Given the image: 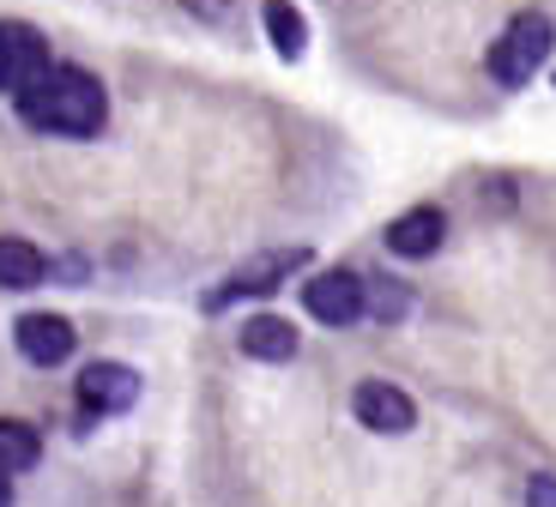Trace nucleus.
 Segmentation results:
<instances>
[{
	"mask_svg": "<svg viewBox=\"0 0 556 507\" xmlns=\"http://www.w3.org/2000/svg\"><path fill=\"white\" fill-rule=\"evenodd\" d=\"M13 103L30 127L61 134V139H91L103 127V115H110V97L85 67H37L13 91Z\"/></svg>",
	"mask_w": 556,
	"mask_h": 507,
	"instance_id": "nucleus-1",
	"label": "nucleus"
},
{
	"mask_svg": "<svg viewBox=\"0 0 556 507\" xmlns=\"http://www.w3.org/2000/svg\"><path fill=\"white\" fill-rule=\"evenodd\" d=\"M556 49V25L544 13H520L515 25L496 37V49H490V79L496 85H527L532 73L551 61Z\"/></svg>",
	"mask_w": 556,
	"mask_h": 507,
	"instance_id": "nucleus-2",
	"label": "nucleus"
},
{
	"mask_svg": "<svg viewBox=\"0 0 556 507\" xmlns=\"http://www.w3.org/2000/svg\"><path fill=\"white\" fill-rule=\"evenodd\" d=\"M303 308L320 327H351L363 315V278L357 272H320L303 284Z\"/></svg>",
	"mask_w": 556,
	"mask_h": 507,
	"instance_id": "nucleus-3",
	"label": "nucleus"
},
{
	"mask_svg": "<svg viewBox=\"0 0 556 507\" xmlns=\"http://www.w3.org/2000/svg\"><path fill=\"white\" fill-rule=\"evenodd\" d=\"M134 398H139V381L122 363H91V369L79 375V405L91 417H115V411H127Z\"/></svg>",
	"mask_w": 556,
	"mask_h": 507,
	"instance_id": "nucleus-4",
	"label": "nucleus"
},
{
	"mask_svg": "<svg viewBox=\"0 0 556 507\" xmlns=\"http://www.w3.org/2000/svg\"><path fill=\"white\" fill-rule=\"evenodd\" d=\"M37 67H49V49L30 25H13V18H0V91H18Z\"/></svg>",
	"mask_w": 556,
	"mask_h": 507,
	"instance_id": "nucleus-5",
	"label": "nucleus"
},
{
	"mask_svg": "<svg viewBox=\"0 0 556 507\" xmlns=\"http://www.w3.org/2000/svg\"><path fill=\"white\" fill-rule=\"evenodd\" d=\"M357 417L376 429V435H405V429L417 423V405L388 381H363L357 386Z\"/></svg>",
	"mask_w": 556,
	"mask_h": 507,
	"instance_id": "nucleus-6",
	"label": "nucleus"
},
{
	"mask_svg": "<svg viewBox=\"0 0 556 507\" xmlns=\"http://www.w3.org/2000/svg\"><path fill=\"white\" fill-rule=\"evenodd\" d=\"M13 344L25 351L30 363H42V369H55V363L73 357V327L61 315H25L13 327Z\"/></svg>",
	"mask_w": 556,
	"mask_h": 507,
	"instance_id": "nucleus-7",
	"label": "nucleus"
},
{
	"mask_svg": "<svg viewBox=\"0 0 556 507\" xmlns=\"http://www.w3.org/2000/svg\"><path fill=\"white\" fill-rule=\"evenodd\" d=\"M442 236H447L442 212L417 206V212H405V218L388 230V248H393V254H405V261H424V254H435V248H442Z\"/></svg>",
	"mask_w": 556,
	"mask_h": 507,
	"instance_id": "nucleus-8",
	"label": "nucleus"
},
{
	"mask_svg": "<svg viewBox=\"0 0 556 507\" xmlns=\"http://www.w3.org/2000/svg\"><path fill=\"white\" fill-rule=\"evenodd\" d=\"M308 254H296V248H285V254H266V261H254V266H242L237 278L224 290H212L206 296V308H224V302H237V296H254V290H273L278 284V272H291V266H303Z\"/></svg>",
	"mask_w": 556,
	"mask_h": 507,
	"instance_id": "nucleus-9",
	"label": "nucleus"
},
{
	"mask_svg": "<svg viewBox=\"0 0 556 507\" xmlns=\"http://www.w3.org/2000/svg\"><path fill=\"white\" fill-rule=\"evenodd\" d=\"M242 357H261V363H291L296 357V327L278 315H254L242 327Z\"/></svg>",
	"mask_w": 556,
	"mask_h": 507,
	"instance_id": "nucleus-10",
	"label": "nucleus"
},
{
	"mask_svg": "<svg viewBox=\"0 0 556 507\" xmlns=\"http://www.w3.org/2000/svg\"><path fill=\"white\" fill-rule=\"evenodd\" d=\"M42 284V254L18 236H0V290H30Z\"/></svg>",
	"mask_w": 556,
	"mask_h": 507,
	"instance_id": "nucleus-11",
	"label": "nucleus"
},
{
	"mask_svg": "<svg viewBox=\"0 0 556 507\" xmlns=\"http://www.w3.org/2000/svg\"><path fill=\"white\" fill-rule=\"evenodd\" d=\"M42 459V435L18 417H0V471H30Z\"/></svg>",
	"mask_w": 556,
	"mask_h": 507,
	"instance_id": "nucleus-12",
	"label": "nucleus"
},
{
	"mask_svg": "<svg viewBox=\"0 0 556 507\" xmlns=\"http://www.w3.org/2000/svg\"><path fill=\"white\" fill-rule=\"evenodd\" d=\"M266 30H273V49L285 61H296L308 49V25H303V13H296L291 0H266Z\"/></svg>",
	"mask_w": 556,
	"mask_h": 507,
	"instance_id": "nucleus-13",
	"label": "nucleus"
},
{
	"mask_svg": "<svg viewBox=\"0 0 556 507\" xmlns=\"http://www.w3.org/2000/svg\"><path fill=\"white\" fill-rule=\"evenodd\" d=\"M363 308H376L381 320H393V315H405V290L381 284V278H363Z\"/></svg>",
	"mask_w": 556,
	"mask_h": 507,
	"instance_id": "nucleus-14",
	"label": "nucleus"
},
{
	"mask_svg": "<svg viewBox=\"0 0 556 507\" xmlns=\"http://www.w3.org/2000/svg\"><path fill=\"white\" fill-rule=\"evenodd\" d=\"M527 507H556V478H532Z\"/></svg>",
	"mask_w": 556,
	"mask_h": 507,
	"instance_id": "nucleus-15",
	"label": "nucleus"
},
{
	"mask_svg": "<svg viewBox=\"0 0 556 507\" xmlns=\"http://www.w3.org/2000/svg\"><path fill=\"white\" fill-rule=\"evenodd\" d=\"M188 13H194V18H218V25H224V18H230V0H188Z\"/></svg>",
	"mask_w": 556,
	"mask_h": 507,
	"instance_id": "nucleus-16",
	"label": "nucleus"
},
{
	"mask_svg": "<svg viewBox=\"0 0 556 507\" xmlns=\"http://www.w3.org/2000/svg\"><path fill=\"white\" fill-rule=\"evenodd\" d=\"M0 507H13V471H0Z\"/></svg>",
	"mask_w": 556,
	"mask_h": 507,
	"instance_id": "nucleus-17",
	"label": "nucleus"
}]
</instances>
